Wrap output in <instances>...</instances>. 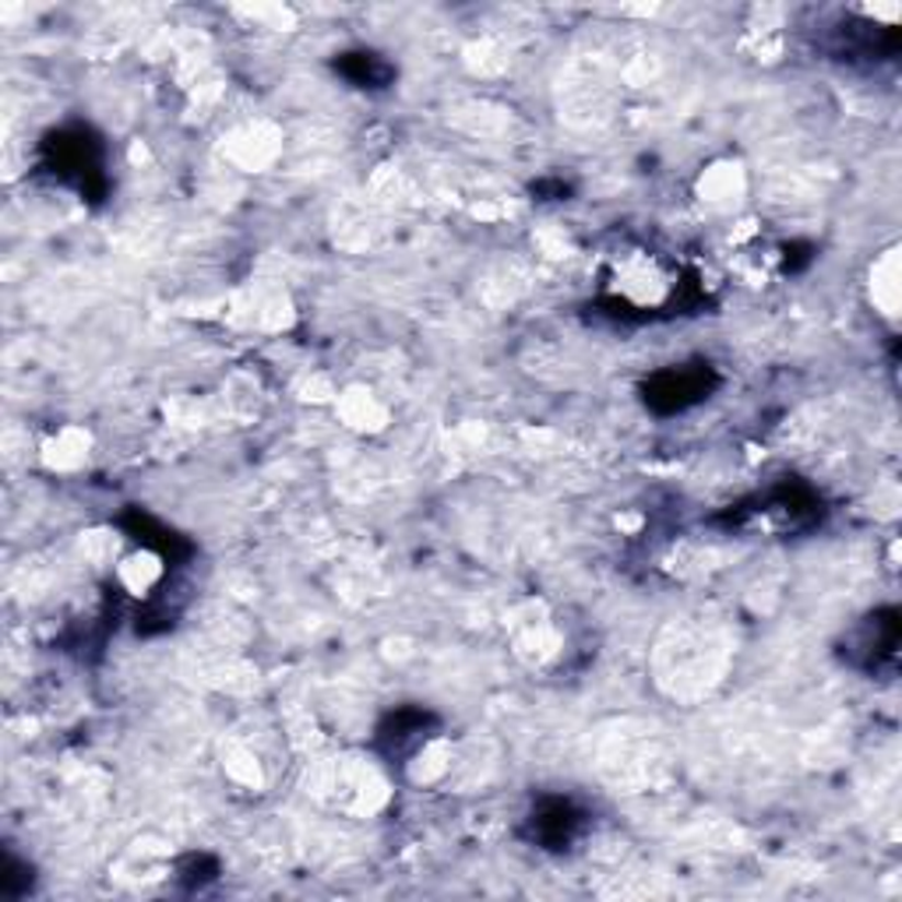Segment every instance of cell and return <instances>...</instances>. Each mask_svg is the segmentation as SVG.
Listing matches in <instances>:
<instances>
[{
  "instance_id": "6da1fadb",
  "label": "cell",
  "mask_w": 902,
  "mask_h": 902,
  "mask_svg": "<svg viewBox=\"0 0 902 902\" xmlns=\"http://www.w3.org/2000/svg\"><path fill=\"white\" fill-rule=\"evenodd\" d=\"M705 391V381L692 370H670V374H660L649 388V402H655L660 409H684L692 406L695 399H701Z\"/></svg>"
},
{
  "instance_id": "7a4b0ae2",
  "label": "cell",
  "mask_w": 902,
  "mask_h": 902,
  "mask_svg": "<svg viewBox=\"0 0 902 902\" xmlns=\"http://www.w3.org/2000/svg\"><path fill=\"white\" fill-rule=\"evenodd\" d=\"M335 68L346 78H353L356 85H370V89L385 85V81L391 78V68L377 54H346L335 64Z\"/></svg>"
}]
</instances>
